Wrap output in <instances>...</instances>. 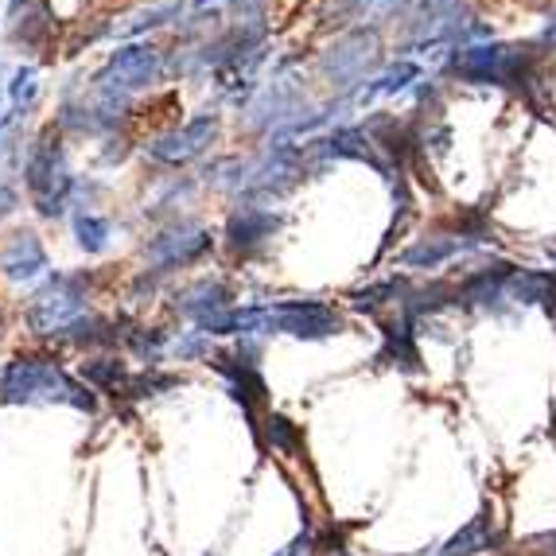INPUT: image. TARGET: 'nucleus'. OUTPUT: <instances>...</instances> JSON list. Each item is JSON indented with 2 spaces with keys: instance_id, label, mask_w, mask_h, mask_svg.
Segmentation results:
<instances>
[{
  "instance_id": "7ed1b4c3",
  "label": "nucleus",
  "mask_w": 556,
  "mask_h": 556,
  "mask_svg": "<svg viewBox=\"0 0 556 556\" xmlns=\"http://www.w3.org/2000/svg\"><path fill=\"white\" fill-rule=\"evenodd\" d=\"M316 71L334 98L354 105V98L381 71V28L358 24V28L334 36L316 55Z\"/></svg>"
},
{
  "instance_id": "f3484780",
  "label": "nucleus",
  "mask_w": 556,
  "mask_h": 556,
  "mask_svg": "<svg viewBox=\"0 0 556 556\" xmlns=\"http://www.w3.org/2000/svg\"><path fill=\"white\" fill-rule=\"evenodd\" d=\"M9 28V43L20 47V51H36L51 39V28H55V20H51V9H47L43 0H31L28 9L20 12L16 20L4 24Z\"/></svg>"
},
{
  "instance_id": "6e6552de",
  "label": "nucleus",
  "mask_w": 556,
  "mask_h": 556,
  "mask_svg": "<svg viewBox=\"0 0 556 556\" xmlns=\"http://www.w3.org/2000/svg\"><path fill=\"white\" fill-rule=\"evenodd\" d=\"M218 140H223V113L206 105L195 117H187L184 125H172V129L144 140V160L156 167H167V172H179V167L203 160Z\"/></svg>"
},
{
  "instance_id": "c85d7f7f",
  "label": "nucleus",
  "mask_w": 556,
  "mask_h": 556,
  "mask_svg": "<svg viewBox=\"0 0 556 556\" xmlns=\"http://www.w3.org/2000/svg\"><path fill=\"white\" fill-rule=\"evenodd\" d=\"M312 553H316V533H300V538L288 548H280L277 556H312Z\"/></svg>"
},
{
  "instance_id": "7c9ffc66",
  "label": "nucleus",
  "mask_w": 556,
  "mask_h": 556,
  "mask_svg": "<svg viewBox=\"0 0 556 556\" xmlns=\"http://www.w3.org/2000/svg\"><path fill=\"white\" fill-rule=\"evenodd\" d=\"M191 4H195V9H206V4H218V0H191Z\"/></svg>"
},
{
  "instance_id": "c756f323",
  "label": "nucleus",
  "mask_w": 556,
  "mask_h": 556,
  "mask_svg": "<svg viewBox=\"0 0 556 556\" xmlns=\"http://www.w3.org/2000/svg\"><path fill=\"white\" fill-rule=\"evenodd\" d=\"M4 102H9V93H4V71H0V117H4Z\"/></svg>"
},
{
  "instance_id": "9d476101",
  "label": "nucleus",
  "mask_w": 556,
  "mask_h": 556,
  "mask_svg": "<svg viewBox=\"0 0 556 556\" xmlns=\"http://www.w3.org/2000/svg\"><path fill=\"white\" fill-rule=\"evenodd\" d=\"M285 226V214H277L273 206H261V203H233V211L226 214V250L233 257H253L269 245L273 238L280 233Z\"/></svg>"
},
{
  "instance_id": "2f4dec72",
  "label": "nucleus",
  "mask_w": 556,
  "mask_h": 556,
  "mask_svg": "<svg viewBox=\"0 0 556 556\" xmlns=\"http://www.w3.org/2000/svg\"><path fill=\"white\" fill-rule=\"evenodd\" d=\"M548 553H553V556H556V541H553V548H548Z\"/></svg>"
},
{
  "instance_id": "f03ea898",
  "label": "nucleus",
  "mask_w": 556,
  "mask_h": 556,
  "mask_svg": "<svg viewBox=\"0 0 556 556\" xmlns=\"http://www.w3.org/2000/svg\"><path fill=\"white\" fill-rule=\"evenodd\" d=\"M0 401L4 405H63L75 413L98 408L86 381L66 374L55 358H36V354H20L0 370Z\"/></svg>"
},
{
  "instance_id": "4468645a",
  "label": "nucleus",
  "mask_w": 556,
  "mask_h": 556,
  "mask_svg": "<svg viewBox=\"0 0 556 556\" xmlns=\"http://www.w3.org/2000/svg\"><path fill=\"white\" fill-rule=\"evenodd\" d=\"M184 16H187V0H156L149 9H137L132 16L121 20L117 28H113V36H117L121 43H132V39H144L160 28H172V24L179 28Z\"/></svg>"
},
{
  "instance_id": "39448f33",
  "label": "nucleus",
  "mask_w": 556,
  "mask_h": 556,
  "mask_svg": "<svg viewBox=\"0 0 556 556\" xmlns=\"http://www.w3.org/2000/svg\"><path fill=\"white\" fill-rule=\"evenodd\" d=\"M90 273H66L51 269L36 288H31L28 307H24V319L36 334L43 339H55L63 327H71L78 316L93 312L90 307Z\"/></svg>"
},
{
  "instance_id": "4be33fe9",
  "label": "nucleus",
  "mask_w": 556,
  "mask_h": 556,
  "mask_svg": "<svg viewBox=\"0 0 556 556\" xmlns=\"http://www.w3.org/2000/svg\"><path fill=\"white\" fill-rule=\"evenodd\" d=\"M71 230H75L78 250L90 253V257H98V253L110 250L113 218H110V214H102V211H75V214H71Z\"/></svg>"
},
{
  "instance_id": "cd10ccee",
  "label": "nucleus",
  "mask_w": 556,
  "mask_h": 556,
  "mask_svg": "<svg viewBox=\"0 0 556 556\" xmlns=\"http://www.w3.org/2000/svg\"><path fill=\"white\" fill-rule=\"evenodd\" d=\"M20 211V191L16 184H9V179H0V226L9 223L12 214Z\"/></svg>"
},
{
  "instance_id": "f257e3e1",
  "label": "nucleus",
  "mask_w": 556,
  "mask_h": 556,
  "mask_svg": "<svg viewBox=\"0 0 556 556\" xmlns=\"http://www.w3.org/2000/svg\"><path fill=\"white\" fill-rule=\"evenodd\" d=\"M20 179H24L28 203L39 218L55 223V218H66V214H71L78 176L71 172L66 137L55 129V125H43L36 137H28L24 156H20Z\"/></svg>"
},
{
  "instance_id": "423d86ee",
  "label": "nucleus",
  "mask_w": 556,
  "mask_h": 556,
  "mask_svg": "<svg viewBox=\"0 0 556 556\" xmlns=\"http://www.w3.org/2000/svg\"><path fill=\"white\" fill-rule=\"evenodd\" d=\"M343 331V316L324 300H273V304H257V331L253 339H273V334H288L300 343H324Z\"/></svg>"
},
{
  "instance_id": "5701e85b",
  "label": "nucleus",
  "mask_w": 556,
  "mask_h": 556,
  "mask_svg": "<svg viewBox=\"0 0 556 556\" xmlns=\"http://www.w3.org/2000/svg\"><path fill=\"white\" fill-rule=\"evenodd\" d=\"M4 93H9V113H16L20 121L28 117L39 102V66L20 63L12 71V83H4Z\"/></svg>"
},
{
  "instance_id": "a878e982",
  "label": "nucleus",
  "mask_w": 556,
  "mask_h": 556,
  "mask_svg": "<svg viewBox=\"0 0 556 556\" xmlns=\"http://www.w3.org/2000/svg\"><path fill=\"white\" fill-rule=\"evenodd\" d=\"M265 428H269V444H277L280 452H300L296 428L288 425L285 417H265Z\"/></svg>"
},
{
  "instance_id": "bb28decb",
  "label": "nucleus",
  "mask_w": 556,
  "mask_h": 556,
  "mask_svg": "<svg viewBox=\"0 0 556 556\" xmlns=\"http://www.w3.org/2000/svg\"><path fill=\"white\" fill-rule=\"evenodd\" d=\"M102 144H105V149H102V164L105 167L125 164V160H129V152H132V140L125 137V132H117V137H105Z\"/></svg>"
},
{
  "instance_id": "393cba45",
  "label": "nucleus",
  "mask_w": 556,
  "mask_h": 556,
  "mask_svg": "<svg viewBox=\"0 0 556 556\" xmlns=\"http://www.w3.org/2000/svg\"><path fill=\"white\" fill-rule=\"evenodd\" d=\"M214 346L211 339H206L203 331H184L179 339H172V351H167V358H176V362H211Z\"/></svg>"
},
{
  "instance_id": "aec40b11",
  "label": "nucleus",
  "mask_w": 556,
  "mask_h": 556,
  "mask_svg": "<svg viewBox=\"0 0 556 556\" xmlns=\"http://www.w3.org/2000/svg\"><path fill=\"white\" fill-rule=\"evenodd\" d=\"M420 78V63H413V59H397V63L381 66L378 75L366 83V90L354 98V105H374L378 98H393V93L408 90V83H417Z\"/></svg>"
},
{
  "instance_id": "f8f14e48",
  "label": "nucleus",
  "mask_w": 556,
  "mask_h": 556,
  "mask_svg": "<svg viewBox=\"0 0 556 556\" xmlns=\"http://www.w3.org/2000/svg\"><path fill=\"white\" fill-rule=\"evenodd\" d=\"M172 307H176L179 319H187L191 327H199V324H206V319L218 316V312H226V307H233V288L226 285L223 277L187 280L184 288H176Z\"/></svg>"
},
{
  "instance_id": "473e14b6",
  "label": "nucleus",
  "mask_w": 556,
  "mask_h": 556,
  "mask_svg": "<svg viewBox=\"0 0 556 556\" xmlns=\"http://www.w3.org/2000/svg\"><path fill=\"white\" fill-rule=\"evenodd\" d=\"M0 20H4V12H0Z\"/></svg>"
},
{
  "instance_id": "2eb2a0df",
  "label": "nucleus",
  "mask_w": 556,
  "mask_h": 556,
  "mask_svg": "<svg viewBox=\"0 0 556 556\" xmlns=\"http://www.w3.org/2000/svg\"><path fill=\"white\" fill-rule=\"evenodd\" d=\"M250 172H253V156H241V152H230V156H214L203 164L199 172V184L211 187V191H223V195L238 199L245 187H250Z\"/></svg>"
},
{
  "instance_id": "ddd939ff",
  "label": "nucleus",
  "mask_w": 556,
  "mask_h": 556,
  "mask_svg": "<svg viewBox=\"0 0 556 556\" xmlns=\"http://www.w3.org/2000/svg\"><path fill=\"white\" fill-rule=\"evenodd\" d=\"M482 241H486L482 233H432V238H417L397 257V269H417V273L440 269V265H447V261L459 257V253L475 250Z\"/></svg>"
},
{
  "instance_id": "b1692460",
  "label": "nucleus",
  "mask_w": 556,
  "mask_h": 556,
  "mask_svg": "<svg viewBox=\"0 0 556 556\" xmlns=\"http://www.w3.org/2000/svg\"><path fill=\"white\" fill-rule=\"evenodd\" d=\"M179 386V378L176 374H167V370H140V374H132V381H129V393L125 397L129 401H149V397H160V393H167V390H176Z\"/></svg>"
},
{
  "instance_id": "412c9836",
  "label": "nucleus",
  "mask_w": 556,
  "mask_h": 556,
  "mask_svg": "<svg viewBox=\"0 0 556 556\" xmlns=\"http://www.w3.org/2000/svg\"><path fill=\"white\" fill-rule=\"evenodd\" d=\"M121 346H125L129 358L140 362L144 370H156L160 362L167 358V351H172V339H167V331H160V327H129V331L121 334Z\"/></svg>"
},
{
  "instance_id": "9b49d317",
  "label": "nucleus",
  "mask_w": 556,
  "mask_h": 556,
  "mask_svg": "<svg viewBox=\"0 0 556 556\" xmlns=\"http://www.w3.org/2000/svg\"><path fill=\"white\" fill-rule=\"evenodd\" d=\"M51 273V253L36 230H12L0 241V277L12 285H39Z\"/></svg>"
},
{
  "instance_id": "0eeeda50",
  "label": "nucleus",
  "mask_w": 556,
  "mask_h": 556,
  "mask_svg": "<svg viewBox=\"0 0 556 556\" xmlns=\"http://www.w3.org/2000/svg\"><path fill=\"white\" fill-rule=\"evenodd\" d=\"M211 250H214L211 226H203L199 218H172V223H164L140 245V257H144V273L172 277V273L199 265Z\"/></svg>"
},
{
  "instance_id": "20e7f679",
  "label": "nucleus",
  "mask_w": 556,
  "mask_h": 556,
  "mask_svg": "<svg viewBox=\"0 0 556 556\" xmlns=\"http://www.w3.org/2000/svg\"><path fill=\"white\" fill-rule=\"evenodd\" d=\"M319 105H312V98L304 93V83L288 75H273L269 83H261L253 90V98L238 110L241 129L250 132V137L265 140H285L288 129H296L300 121H307L316 113Z\"/></svg>"
},
{
  "instance_id": "1a4fd4ad",
  "label": "nucleus",
  "mask_w": 556,
  "mask_h": 556,
  "mask_svg": "<svg viewBox=\"0 0 556 556\" xmlns=\"http://www.w3.org/2000/svg\"><path fill=\"white\" fill-rule=\"evenodd\" d=\"M98 75L110 78L121 90L144 93V90H156L160 83L172 78V55H167L160 43H152V39H132V43L113 47Z\"/></svg>"
},
{
  "instance_id": "6ab92c4d",
  "label": "nucleus",
  "mask_w": 556,
  "mask_h": 556,
  "mask_svg": "<svg viewBox=\"0 0 556 556\" xmlns=\"http://www.w3.org/2000/svg\"><path fill=\"white\" fill-rule=\"evenodd\" d=\"M83 381L90 386L93 393H110V397H125V393H129L132 370L117 358V354H93V358L83 366Z\"/></svg>"
},
{
  "instance_id": "dca6fc26",
  "label": "nucleus",
  "mask_w": 556,
  "mask_h": 556,
  "mask_svg": "<svg viewBox=\"0 0 556 556\" xmlns=\"http://www.w3.org/2000/svg\"><path fill=\"white\" fill-rule=\"evenodd\" d=\"M199 179L195 176H160V191L152 195V203L144 206V214H149L152 223H172V218H179V206H187L191 199L199 195Z\"/></svg>"
},
{
  "instance_id": "a211bd4d",
  "label": "nucleus",
  "mask_w": 556,
  "mask_h": 556,
  "mask_svg": "<svg viewBox=\"0 0 556 556\" xmlns=\"http://www.w3.org/2000/svg\"><path fill=\"white\" fill-rule=\"evenodd\" d=\"M494 545H498V529H494V521L475 518V521H467L455 538H447L444 545L428 548V553H420V556H479Z\"/></svg>"
}]
</instances>
